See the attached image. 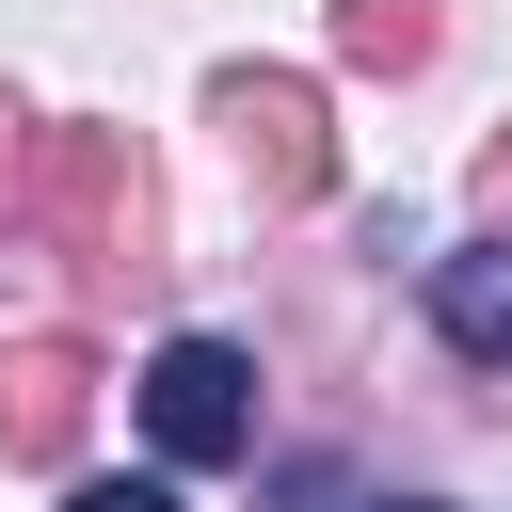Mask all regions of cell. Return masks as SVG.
I'll use <instances>...</instances> for the list:
<instances>
[{"mask_svg": "<svg viewBox=\"0 0 512 512\" xmlns=\"http://www.w3.org/2000/svg\"><path fill=\"white\" fill-rule=\"evenodd\" d=\"M336 48H352V64H416V48H432V16H416V0H352V16H336Z\"/></svg>", "mask_w": 512, "mask_h": 512, "instance_id": "obj_5", "label": "cell"}, {"mask_svg": "<svg viewBox=\"0 0 512 512\" xmlns=\"http://www.w3.org/2000/svg\"><path fill=\"white\" fill-rule=\"evenodd\" d=\"M144 432H160V464H240V448H256V352L160 336V352H144Z\"/></svg>", "mask_w": 512, "mask_h": 512, "instance_id": "obj_1", "label": "cell"}, {"mask_svg": "<svg viewBox=\"0 0 512 512\" xmlns=\"http://www.w3.org/2000/svg\"><path fill=\"white\" fill-rule=\"evenodd\" d=\"M224 128L256 144V176H272V192H320V176H336V144H320V96H304V80H224Z\"/></svg>", "mask_w": 512, "mask_h": 512, "instance_id": "obj_3", "label": "cell"}, {"mask_svg": "<svg viewBox=\"0 0 512 512\" xmlns=\"http://www.w3.org/2000/svg\"><path fill=\"white\" fill-rule=\"evenodd\" d=\"M64 512H176V480H80Z\"/></svg>", "mask_w": 512, "mask_h": 512, "instance_id": "obj_6", "label": "cell"}, {"mask_svg": "<svg viewBox=\"0 0 512 512\" xmlns=\"http://www.w3.org/2000/svg\"><path fill=\"white\" fill-rule=\"evenodd\" d=\"M432 336H448L464 368H512V240H464V256H432Z\"/></svg>", "mask_w": 512, "mask_h": 512, "instance_id": "obj_4", "label": "cell"}, {"mask_svg": "<svg viewBox=\"0 0 512 512\" xmlns=\"http://www.w3.org/2000/svg\"><path fill=\"white\" fill-rule=\"evenodd\" d=\"M80 400H96V352L80 336H16L0 352V448L16 464H64L80 448Z\"/></svg>", "mask_w": 512, "mask_h": 512, "instance_id": "obj_2", "label": "cell"}, {"mask_svg": "<svg viewBox=\"0 0 512 512\" xmlns=\"http://www.w3.org/2000/svg\"><path fill=\"white\" fill-rule=\"evenodd\" d=\"M400 512H448V496H400Z\"/></svg>", "mask_w": 512, "mask_h": 512, "instance_id": "obj_7", "label": "cell"}]
</instances>
